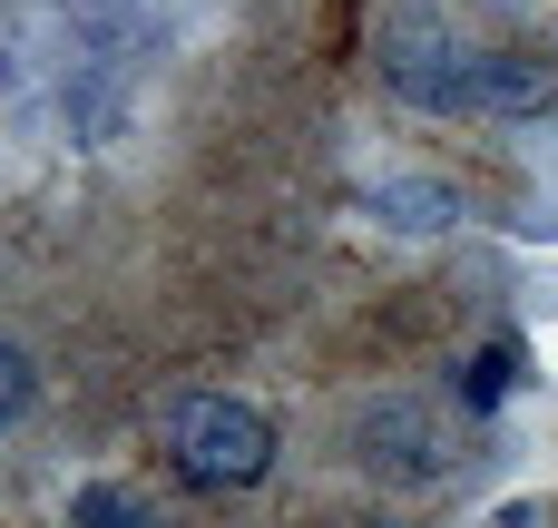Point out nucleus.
<instances>
[{
  "mask_svg": "<svg viewBox=\"0 0 558 528\" xmlns=\"http://www.w3.org/2000/svg\"><path fill=\"white\" fill-rule=\"evenodd\" d=\"M20 402H29V363H20V353L0 343V431L20 421Z\"/></svg>",
  "mask_w": 558,
  "mask_h": 528,
  "instance_id": "4",
  "label": "nucleus"
},
{
  "mask_svg": "<svg viewBox=\"0 0 558 528\" xmlns=\"http://www.w3.org/2000/svg\"><path fill=\"white\" fill-rule=\"evenodd\" d=\"M490 528H549V519H539V509L520 500V509H500V519H490Z\"/></svg>",
  "mask_w": 558,
  "mask_h": 528,
  "instance_id": "5",
  "label": "nucleus"
},
{
  "mask_svg": "<svg viewBox=\"0 0 558 528\" xmlns=\"http://www.w3.org/2000/svg\"><path fill=\"white\" fill-rule=\"evenodd\" d=\"M78 528H167V519H157L137 490H108V480H98V490H78Z\"/></svg>",
  "mask_w": 558,
  "mask_h": 528,
  "instance_id": "3",
  "label": "nucleus"
},
{
  "mask_svg": "<svg viewBox=\"0 0 558 528\" xmlns=\"http://www.w3.org/2000/svg\"><path fill=\"white\" fill-rule=\"evenodd\" d=\"M167 461L196 480V490H255L265 461H275V431L255 402H226V392H196L167 412Z\"/></svg>",
  "mask_w": 558,
  "mask_h": 528,
  "instance_id": "2",
  "label": "nucleus"
},
{
  "mask_svg": "<svg viewBox=\"0 0 558 528\" xmlns=\"http://www.w3.org/2000/svg\"><path fill=\"white\" fill-rule=\"evenodd\" d=\"M373 528H383V519H373Z\"/></svg>",
  "mask_w": 558,
  "mask_h": 528,
  "instance_id": "6",
  "label": "nucleus"
},
{
  "mask_svg": "<svg viewBox=\"0 0 558 528\" xmlns=\"http://www.w3.org/2000/svg\"><path fill=\"white\" fill-rule=\"evenodd\" d=\"M383 78H392L412 108H432V118H539L558 98V78L539 59L481 49V39H461L451 20H432V10H392V20H383Z\"/></svg>",
  "mask_w": 558,
  "mask_h": 528,
  "instance_id": "1",
  "label": "nucleus"
}]
</instances>
